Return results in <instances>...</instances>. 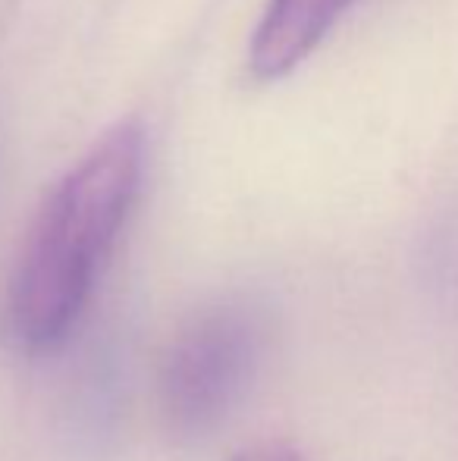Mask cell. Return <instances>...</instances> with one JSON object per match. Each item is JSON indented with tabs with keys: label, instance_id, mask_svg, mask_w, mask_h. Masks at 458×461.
Instances as JSON below:
<instances>
[{
	"label": "cell",
	"instance_id": "1",
	"mask_svg": "<svg viewBox=\"0 0 458 461\" xmlns=\"http://www.w3.org/2000/svg\"><path fill=\"white\" fill-rule=\"evenodd\" d=\"M145 135L132 120L107 129L50 188L19 251L4 333L19 352H54L79 323L139 198Z\"/></svg>",
	"mask_w": 458,
	"mask_h": 461
},
{
	"label": "cell",
	"instance_id": "2",
	"mask_svg": "<svg viewBox=\"0 0 458 461\" xmlns=\"http://www.w3.org/2000/svg\"><path fill=\"white\" fill-rule=\"evenodd\" d=\"M274 346V314L257 295H220L192 311L166 342L157 405L176 439L195 443L242 408Z\"/></svg>",
	"mask_w": 458,
	"mask_h": 461
},
{
	"label": "cell",
	"instance_id": "3",
	"mask_svg": "<svg viewBox=\"0 0 458 461\" xmlns=\"http://www.w3.org/2000/svg\"><path fill=\"white\" fill-rule=\"evenodd\" d=\"M355 0H270L248 41V69L274 82L299 69Z\"/></svg>",
	"mask_w": 458,
	"mask_h": 461
},
{
	"label": "cell",
	"instance_id": "4",
	"mask_svg": "<svg viewBox=\"0 0 458 461\" xmlns=\"http://www.w3.org/2000/svg\"><path fill=\"white\" fill-rule=\"evenodd\" d=\"M116 386H120V370H116V355L107 348H98L88 355V365L79 376L73 399H69V430L76 439L98 443L111 437L116 424Z\"/></svg>",
	"mask_w": 458,
	"mask_h": 461
},
{
	"label": "cell",
	"instance_id": "5",
	"mask_svg": "<svg viewBox=\"0 0 458 461\" xmlns=\"http://www.w3.org/2000/svg\"><path fill=\"white\" fill-rule=\"evenodd\" d=\"M232 461H305V458L286 443H257L251 449L238 452Z\"/></svg>",
	"mask_w": 458,
	"mask_h": 461
}]
</instances>
